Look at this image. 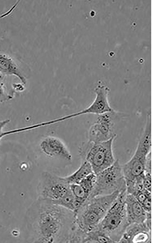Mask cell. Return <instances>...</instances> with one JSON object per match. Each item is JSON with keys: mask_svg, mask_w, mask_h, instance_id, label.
Returning <instances> with one entry per match:
<instances>
[{"mask_svg": "<svg viewBox=\"0 0 152 243\" xmlns=\"http://www.w3.org/2000/svg\"><path fill=\"white\" fill-rule=\"evenodd\" d=\"M95 98L92 104L83 110L84 114H93L98 115L112 111L109 102L108 97L110 91L109 88L103 84L97 85L94 90Z\"/></svg>", "mask_w": 152, "mask_h": 243, "instance_id": "cell-11", "label": "cell"}, {"mask_svg": "<svg viewBox=\"0 0 152 243\" xmlns=\"http://www.w3.org/2000/svg\"><path fill=\"white\" fill-rule=\"evenodd\" d=\"M24 85L22 84L14 83L12 84V88L15 92L22 91L24 89Z\"/></svg>", "mask_w": 152, "mask_h": 243, "instance_id": "cell-21", "label": "cell"}, {"mask_svg": "<svg viewBox=\"0 0 152 243\" xmlns=\"http://www.w3.org/2000/svg\"><path fill=\"white\" fill-rule=\"evenodd\" d=\"M151 134L143 132L136 151L130 159L122 166L126 183L132 181L144 174L147 158L151 152Z\"/></svg>", "mask_w": 152, "mask_h": 243, "instance_id": "cell-7", "label": "cell"}, {"mask_svg": "<svg viewBox=\"0 0 152 243\" xmlns=\"http://www.w3.org/2000/svg\"><path fill=\"white\" fill-rule=\"evenodd\" d=\"M98 116L89 128L88 141L98 142L117 137L116 124L119 121L118 113L113 110L110 112Z\"/></svg>", "mask_w": 152, "mask_h": 243, "instance_id": "cell-9", "label": "cell"}, {"mask_svg": "<svg viewBox=\"0 0 152 243\" xmlns=\"http://www.w3.org/2000/svg\"><path fill=\"white\" fill-rule=\"evenodd\" d=\"M85 243H114L107 234L96 227L87 232Z\"/></svg>", "mask_w": 152, "mask_h": 243, "instance_id": "cell-14", "label": "cell"}, {"mask_svg": "<svg viewBox=\"0 0 152 243\" xmlns=\"http://www.w3.org/2000/svg\"><path fill=\"white\" fill-rule=\"evenodd\" d=\"M75 212L39 198L25 217L26 240L36 243H67L75 225Z\"/></svg>", "mask_w": 152, "mask_h": 243, "instance_id": "cell-1", "label": "cell"}, {"mask_svg": "<svg viewBox=\"0 0 152 243\" xmlns=\"http://www.w3.org/2000/svg\"><path fill=\"white\" fill-rule=\"evenodd\" d=\"M126 189L120 191L105 216L96 227L108 235L114 243H119L129 224L127 218Z\"/></svg>", "mask_w": 152, "mask_h": 243, "instance_id": "cell-4", "label": "cell"}, {"mask_svg": "<svg viewBox=\"0 0 152 243\" xmlns=\"http://www.w3.org/2000/svg\"><path fill=\"white\" fill-rule=\"evenodd\" d=\"M39 147L42 152L49 158L69 161L72 159L71 155L66 145L57 137L48 136L44 137L40 142Z\"/></svg>", "mask_w": 152, "mask_h": 243, "instance_id": "cell-10", "label": "cell"}, {"mask_svg": "<svg viewBox=\"0 0 152 243\" xmlns=\"http://www.w3.org/2000/svg\"><path fill=\"white\" fill-rule=\"evenodd\" d=\"M141 204L146 213H151V196L147 197Z\"/></svg>", "mask_w": 152, "mask_h": 243, "instance_id": "cell-20", "label": "cell"}, {"mask_svg": "<svg viewBox=\"0 0 152 243\" xmlns=\"http://www.w3.org/2000/svg\"><path fill=\"white\" fill-rule=\"evenodd\" d=\"M93 173L90 163L86 161H84L77 170L64 177L70 184H78L83 178Z\"/></svg>", "mask_w": 152, "mask_h": 243, "instance_id": "cell-13", "label": "cell"}, {"mask_svg": "<svg viewBox=\"0 0 152 243\" xmlns=\"http://www.w3.org/2000/svg\"><path fill=\"white\" fill-rule=\"evenodd\" d=\"M126 189L122 166L117 159L111 166L96 174L94 187L88 199L121 191Z\"/></svg>", "mask_w": 152, "mask_h": 243, "instance_id": "cell-6", "label": "cell"}, {"mask_svg": "<svg viewBox=\"0 0 152 243\" xmlns=\"http://www.w3.org/2000/svg\"><path fill=\"white\" fill-rule=\"evenodd\" d=\"M10 121V120L9 119L0 121V141L2 138L6 136L19 132L18 128L8 131H3L4 128Z\"/></svg>", "mask_w": 152, "mask_h": 243, "instance_id": "cell-18", "label": "cell"}, {"mask_svg": "<svg viewBox=\"0 0 152 243\" xmlns=\"http://www.w3.org/2000/svg\"><path fill=\"white\" fill-rule=\"evenodd\" d=\"M116 138L98 142L88 141L81 146L79 152L83 161H86L90 163L96 175L111 166L116 161L112 145Z\"/></svg>", "mask_w": 152, "mask_h": 243, "instance_id": "cell-5", "label": "cell"}, {"mask_svg": "<svg viewBox=\"0 0 152 243\" xmlns=\"http://www.w3.org/2000/svg\"><path fill=\"white\" fill-rule=\"evenodd\" d=\"M120 191L88 199L75 212V223L88 232L95 228L103 218Z\"/></svg>", "mask_w": 152, "mask_h": 243, "instance_id": "cell-3", "label": "cell"}, {"mask_svg": "<svg viewBox=\"0 0 152 243\" xmlns=\"http://www.w3.org/2000/svg\"><path fill=\"white\" fill-rule=\"evenodd\" d=\"M0 75V104L12 99L14 94L13 91H9L6 84V77Z\"/></svg>", "mask_w": 152, "mask_h": 243, "instance_id": "cell-16", "label": "cell"}, {"mask_svg": "<svg viewBox=\"0 0 152 243\" xmlns=\"http://www.w3.org/2000/svg\"><path fill=\"white\" fill-rule=\"evenodd\" d=\"M96 179V175L93 173L86 176L78 183L89 195V197L94 187Z\"/></svg>", "mask_w": 152, "mask_h": 243, "instance_id": "cell-17", "label": "cell"}, {"mask_svg": "<svg viewBox=\"0 0 152 243\" xmlns=\"http://www.w3.org/2000/svg\"><path fill=\"white\" fill-rule=\"evenodd\" d=\"M25 66L19 55L12 50L9 40L0 36V75L15 76L25 85Z\"/></svg>", "mask_w": 152, "mask_h": 243, "instance_id": "cell-8", "label": "cell"}, {"mask_svg": "<svg viewBox=\"0 0 152 243\" xmlns=\"http://www.w3.org/2000/svg\"><path fill=\"white\" fill-rule=\"evenodd\" d=\"M125 203L127 218L129 224L144 222L146 212L133 195L127 194Z\"/></svg>", "mask_w": 152, "mask_h": 243, "instance_id": "cell-12", "label": "cell"}, {"mask_svg": "<svg viewBox=\"0 0 152 243\" xmlns=\"http://www.w3.org/2000/svg\"><path fill=\"white\" fill-rule=\"evenodd\" d=\"M38 198L74 211V199L70 184L64 177L43 172L37 187Z\"/></svg>", "mask_w": 152, "mask_h": 243, "instance_id": "cell-2", "label": "cell"}, {"mask_svg": "<svg viewBox=\"0 0 152 243\" xmlns=\"http://www.w3.org/2000/svg\"><path fill=\"white\" fill-rule=\"evenodd\" d=\"M143 183L144 188L151 192V172H144Z\"/></svg>", "mask_w": 152, "mask_h": 243, "instance_id": "cell-19", "label": "cell"}, {"mask_svg": "<svg viewBox=\"0 0 152 243\" xmlns=\"http://www.w3.org/2000/svg\"><path fill=\"white\" fill-rule=\"evenodd\" d=\"M143 174L136 177L132 181L126 183V191L127 194H131L135 196L144 189L143 183Z\"/></svg>", "mask_w": 152, "mask_h": 243, "instance_id": "cell-15", "label": "cell"}]
</instances>
